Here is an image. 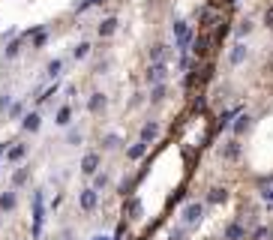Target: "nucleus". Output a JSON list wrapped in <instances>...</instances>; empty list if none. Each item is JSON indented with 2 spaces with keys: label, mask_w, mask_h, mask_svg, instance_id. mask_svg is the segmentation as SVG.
<instances>
[{
  "label": "nucleus",
  "mask_w": 273,
  "mask_h": 240,
  "mask_svg": "<svg viewBox=\"0 0 273 240\" xmlns=\"http://www.w3.org/2000/svg\"><path fill=\"white\" fill-rule=\"evenodd\" d=\"M174 39H177V48H180V54H186L189 48H192V42H195V33H192V24L189 21H174Z\"/></svg>",
  "instance_id": "obj_1"
},
{
  "label": "nucleus",
  "mask_w": 273,
  "mask_h": 240,
  "mask_svg": "<svg viewBox=\"0 0 273 240\" xmlns=\"http://www.w3.org/2000/svg\"><path fill=\"white\" fill-rule=\"evenodd\" d=\"M42 222H45V195L36 192V195H33V237H39Z\"/></svg>",
  "instance_id": "obj_2"
},
{
  "label": "nucleus",
  "mask_w": 273,
  "mask_h": 240,
  "mask_svg": "<svg viewBox=\"0 0 273 240\" xmlns=\"http://www.w3.org/2000/svg\"><path fill=\"white\" fill-rule=\"evenodd\" d=\"M201 216H204V204H201V201H189V204L183 207V228L198 225V222H201Z\"/></svg>",
  "instance_id": "obj_3"
},
{
  "label": "nucleus",
  "mask_w": 273,
  "mask_h": 240,
  "mask_svg": "<svg viewBox=\"0 0 273 240\" xmlns=\"http://www.w3.org/2000/svg\"><path fill=\"white\" fill-rule=\"evenodd\" d=\"M78 204H81V210H84V213H93V210L99 207V192H96L93 186H90V189H84V192H81V198H78Z\"/></svg>",
  "instance_id": "obj_4"
},
{
  "label": "nucleus",
  "mask_w": 273,
  "mask_h": 240,
  "mask_svg": "<svg viewBox=\"0 0 273 240\" xmlns=\"http://www.w3.org/2000/svg\"><path fill=\"white\" fill-rule=\"evenodd\" d=\"M144 78H147L150 84H162V81L168 78V66H165V63H150V69L144 72Z\"/></svg>",
  "instance_id": "obj_5"
},
{
  "label": "nucleus",
  "mask_w": 273,
  "mask_h": 240,
  "mask_svg": "<svg viewBox=\"0 0 273 240\" xmlns=\"http://www.w3.org/2000/svg\"><path fill=\"white\" fill-rule=\"evenodd\" d=\"M39 126H42V114L39 111H27L21 117V129L24 132H39Z\"/></svg>",
  "instance_id": "obj_6"
},
{
  "label": "nucleus",
  "mask_w": 273,
  "mask_h": 240,
  "mask_svg": "<svg viewBox=\"0 0 273 240\" xmlns=\"http://www.w3.org/2000/svg\"><path fill=\"white\" fill-rule=\"evenodd\" d=\"M15 207H18V192L15 189H6L0 195V213H12Z\"/></svg>",
  "instance_id": "obj_7"
},
{
  "label": "nucleus",
  "mask_w": 273,
  "mask_h": 240,
  "mask_svg": "<svg viewBox=\"0 0 273 240\" xmlns=\"http://www.w3.org/2000/svg\"><path fill=\"white\" fill-rule=\"evenodd\" d=\"M81 171H84L87 177H93V174L99 171V153H87V156L81 159Z\"/></svg>",
  "instance_id": "obj_8"
},
{
  "label": "nucleus",
  "mask_w": 273,
  "mask_h": 240,
  "mask_svg": "<svg viewBox=\"0 0 273 240\" xmlns=\"http://www.w3.org/2000/svg\"><path fill=\"white\" fill-rule=\"evenodd\" d=\"M222 240H246V228H243L240 222H228V225H225Z\"/></svg>",
  "instance_id": "obj_9"
},
{
  "label": "nucleus",
  "mask_w": 273,
  "mask_h": 240,
  "mask_svg": "<svg viewBox=\"0 0 273 240\" xmlns=\"http://www.w3.org/2000/svg\"><path fill=\"white\" fill-rule=\"evenodd\" d=\"M168 54H171V48H168V45H162V42L150 45V60H153V63H165V60H168Z\"/></svg>",
  "instance_id": "obj_10"
},
{
  "label": "nucleus",
  "mask_w": 273,
  "mask_h": 240,
  "mask_svg": "<svg viewBox=\"0 0 273 240\" xmlns=\"http://www.w3.org/2000/svg\"><path fill=\"white\" fill-rule=\"evenodd\" d=\"M105 105H108L105 93H93V96L87 99V111H90V114H99V111H105Z\"/></svg>",
  "instance_id": "obj_11"
},
{
  "label": "nucleus",
  "mask_w": 273,
  "mask_h": 240,
  "mask_svg": "<svg viewBox=\"0 0 273 240\" xmlns=\"http://www.w3.org/2000/svg\"><path fill=\"white\" fill-rule=\"evenodd\" d=\"M156 135H159V123H156V120H147V123H144V129H141V138H138V141L150 144Z\"/></svg>",
  "instance_id": "obj_12"
},
{
  "label": "nucleus",
  "mask_w": 273,
  "mask_h": 240,
  "mask_svg": "<svg viewBox=\"0 0 273 240\" xmlns=\"http://www.w3.org/2000/svg\"><path fill=\"white\" fill-rule=\"evenodd\" d=\"M3 153H6L9 162H21V159L27 156V144H12V147H6Z\"/></svg>",
  "instance_id": "obj_13"
},
{
  "label": "nucleus",
  "mask_w": 273,
  "mask_h": 240,
  "mask_svg": "<svg viewBox=\"0 0 273 240\" xmlns=\"http://www.w3.org/2000/svg\"><path fill=\"white\" fill-rule=\"evenodd\" d=\"M228 60H231V66H240V63L246 60V45H243V42H237V45L231 48V54H228Z\"/></svg>",
  "instance_id": "obj_14"
},
{
  "label": "nucleus",
  "mask_w": 273,
  "mask_h": 240,
  "mask_svg": "<svg viewBox=\"0 0 273 240\" xmlns=\"http://www.w3.org/2000/svg\"><path fill=\"white\" fill-rule=\"evenodd\" d=\"M192 51H195V57H207V51H210V39H207V36H198V39L192 42Z\"/></svg>",
  "instance_id": "obj_15"
},
{
  "label": "nucleus",
  "mask_w": 273,
  "mask_h": 240,
  "mask_svg": "<svg viewBox=\"0 0 273 240\" xmlns=\"http://www.w3.org/2000/svg\"><path fill=\"white\" fill-rule=\"evenodd\" d=\"M54 123H57V126H69V123H72V105H60Z\"/></svg>",
  "instance_id": "obj_16"
},
{
  "label": "nucleus",
  "mask_w": 273,
  "mask_h": 240,
  "mask_svg": "<svg viewBox=\"0 0 273 240\" xmlns=\"http://www.w3.org/2000/svg\"><path fill=\"white\" fill-rule=\"evenodd\" d=\"M114 30H117V18H105V21L99 24V36H102V39H108Z\"/></svg>",
  "instance_id": "obj_17"
},
{
  "label": "nucleus",
  "mask_w": 273,
  "mask_h": 240,
  "mask_svg": "<svg viewBox=\"0 0 273 240\" xmlns=\"http://www.w3.org/2000/svg\"><path fill=\"white\" fill-rule=\"evenodd\" d=\"M24 39H27L24 33H21L18 39H9V45H6V57H15V54H18V51L24 48Z\"/></svg>",
  "instance_id": "obj_18"
},
{
  "label": "nucleus",
  "mask_w": 273,
  "mask_h": 240,
  "mask_svg": "<svg viewBox=\"0 0 273 240\" xmlns=\"http://www.w3.org/2000/svg\"><path fill=\"white\" fill-rule=\"evenodd\" d=\"M249 126H252V117H249V114H240V117H237V123H234L231 129H234V135H243Z\"/></svg>",
  "instance_id": "obj_19"
},
{
  "label": "nucleus",
  "mask_w": 273,
  "mask_h": 240,
  "mask_svg": "<svg viewBox=\"0 0 273 240\" xmlns=\"http://www.w3.org/2000/svg\"><path fill=\"white\" fill-rule=\"evenodd\" d=\"M60 69H63V60H51L48 66H45V78L51 81V78H57L60 75Z\"/></svg>",
  "instance_id": "obj_20"
},
{
  "label": "nucleus",
  "mask_w": 273,
  "mask_h": 240,
  "mask_svg": "<svg viewBox=\"0 0 273 240\" xmlns=\"http://www.w3.org/2000/svg\"><path fill=\"white\" fill-rule=\"evenodd\" d=\"M6 114H9V120H21V117H24V102H21V99H18V102H12Z\"/></svg>",
  "instance_id": "obj_21"
},
{
  "label": "nucleus",
  "mask_w": 273,
  "mask_h": 240,
  "mask_svg": "<svg viewBox=\"0 0 273 240\" xmlns=\"http://www.w3.org/2000/svg\"><path fill=\"white\" fill-rule=\"evenodd\" d=\"M225 198H228V192H225L222 186H213V189H210V195H207V201H210V204H219V201H225Z\"/></svg>",
  "instance_id": "obj_22"
},
{
  "label": "nucleus",
  "mask_w": 273,
  "mask_h": 240,
  "mask_svg": "<svg viewBox=\"0 0 273 240\" xmlns=\"http://www.w3.org/2000/svg\"><path fill=\"white\" fill-rule=\"evenodd\" d=\"M144 153H147V144H144V141H138V144H132V147H129V153H126V156H129V159H141Z\"/></svg>",
  "instance_id": "obj_23"
},
{
  "label": "nucleus",
  "mask_w": 273,
  "mask_h": 240,
  "mask_svg": "<svg viewBox=\"0 0 273 240\" xmlns=\"http://www.w3.org/2000/svg\"><path fill=\"white\" fill-rule=\"evenodd\" d=\"M222 156H225V159H237V156H240V144H237V141H228L225 150H222Z\"/></svg>",
  "instance_id": "obj_24"
},
{
  "label": "nucleus",
  "mask_w": 273,
  "mask_h": 240,
  "mask_svg": "<svg viewBox=\"0 0 273 240\" xmlns=\"http://www.w3.org/2000/svg\"><path fill=\"white\" fill-rule=\"evenodd\" d=\"M168 96V90H165V84H156L153 90H150V102H162Z\"/></svg>",
  "instance_id": "obj_25"
},
{
  "label": "nucleus",
  "mask_w": 273,
  "mask_h": 240,
  "mask_svg": "<svg viewBox=\"0 0 273 240\" xmlns=\"http://www.w3.org/2000/svg\"><path fill=\"white\" fill-rule=\"evenodd\" d=\"M27 180H30V171H27V168H18V171L12 174V183H15V186H24Z\"/></svg>",
  "instance_id": "obj_26"
},
{
  "label": "nucleus",
  "mask_w": 273,
  "mask_h": 240,
  "mask_svg": "<svg viewBox=\"0 0 273 240\" xmlns=\"http://www.w3.org/2000/svg\"><path fill=\"white\" fill-rule=\"evenodd\" d=\"M87 54H90V42H81V45L75 48V60H84Z\"/></svg>",
  "instance_id": "obj_27"
},
{
  "label": "nucleus",
  "mask_w": 273,
  "mask_h": 240,
  "mask_svg": "<svg viewBox=\"0 0 273 240\" xmlns=\"http://www.w3.org/2000/svg\"><path fill=\"white\" fill-rule=\"evenodd\" d=\"M117 144H120V138H117V135H105V138H102V147H105V150H114Z\"/></svg>",
  "instance_id": "obj_28"
},
{
  "label": "nucleus",
  "mask_w": 273,
  "mask_h": 240,
  "mask_svg": "<svg viewBox=\"0 0 273 240\" xmlns=\"http://www.w3.org/2000/svg\"><path fill=\"white\" fill-rule=\"evenodd\" d=\"M108 186V174H96V180H93V189L99 192V189H105Z\"/></svg>",
  "instance_id": "obj_29"
},
{
  "label": "nucleus",
  "mask_w": 273,
  "mask_h": 240,
  "mask_svg": "<svg viewBox=\"0 0 273 240\" xmlns=\"http://www.w3.org/2000/svg\"><path fill=\"white\" fill-rule=\"evenodd\" d=\"M249 30H252V21H240V27H237V39H243Z\"/></svg>",
  "instance_id": "obj_30"
},
{
  "label": "nucleus",
  "mask_w": 273,
  "mask_h": 240,
  "mask_svg": "<svg viewBox=\"0 0 273 240\" xmlns=\"http://www.w3.org/2000/svg\"><path fill=\"white\" fill-rule=\"evenodd\" d=\"M9 105H12V96L9 93H0V111H9Z\"/></svg>",
  "instance_id": "obj_31"
},
{
  "label": "nucleus",
  "mask_w": 273,
  "mask_h": 240,
  "mask_svg": "<svg viewBox=\"0 0 273 240\" xmlns=\"http://www.w3.org/2000/svg\"><path fill=\"white\" fill-rule=\"evenodd\" d=\"M99 3H105V0H84V3L78 6V12H84V9H90V6H99Z\"/></svg>",
  "instance_id": "obj_32"
},
{
  "label": "nucleus",
  "mask_w": 273,
  "mask_h": 240,
  "mask_svg": "<svg viewBox=\"0 0 273 240\" xmlns=\"http://www.w3.org/2000/svg\"><path fill=\"white\" fill-rule=\"evenodd\" d=\"M267 237V228H255V231H252V240H264Z\"/></svg>",
  "instance_id": "obj_33"
},
{
  "label": "nucleus",
  "mask_w": 273,
  "mask_h": 240,
  "mask_svg": "<svg viewBox=\"0 0 273 240\" xmlns=\"http://www.w3.org/2000/svg\"><path fill=\"white\" fill-rule=\"evenodd\" d=\"M264 24H267V27L273 30V6L267 9V12H264Z\"/></svg>",
  "instance_id": "obj_34"
},
{
  "label": "nucleus",
  "mask_w": 273,
  "mask_h": 240,
  "mask_svg": "<svg viewBox=\"0 0 273 240\" xmlns=\"http://www.w3.org/2000/svg\"><path fill=\"white\" fill-rule=\"evenodd\" d=\"M180 237H183V228H174V231H171V237H168V240H180Z\"/></svg>",
  "instance_id": "obj_35"
},
{
  "label": "nucleus",
  "mask_w": 273,
  "mask_h": 240,
  "mask_svg": "<svg viewBox=\"0 0 273 240\" xmlns=\"http://www.w3.org/2000/svg\"><path fill=\"white\" fill-rule=\"evenodd\" d=\"M261 195H264V201H273V189H264Z\"/></svg>",
  "instance_id": "obj_36"
},
{
  "label": "nucleus",
  "mask_w": 273,
  "mask_h": 240,
  "mask_svg": "<svg viewBox=\"0 0 273 240\" xmlns=\"http://www.w3.org/2000/svg\"><path fill=\"white\" fill-rule=\"evenodd\" d=\"M93 240H111V237H102V234H99V237H93Z\"/></svg>",
  "instance_id": "obj_37"
},
{
  "label": "nucleus",
  "mask_w": 273,
  "mask_h": 240,
  "mask_svg": "<svg viewBox=\"0 0 273 240\" xmlns=\"http://www.w3.org/2000/svg\"><path fill=\"white\" fill-rule=\"evenodd\" d=\"M3 150H6V147H3V144H0V156H3Z\"/></svg>",
  "instance_id": "obj_38"
}]
</instances>
